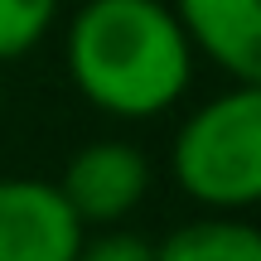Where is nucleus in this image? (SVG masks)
I'll return each instance as SVG.
<instances>
[{
	"label": "nucleus",
	"mask_w": 261,
	"mask_h": 261,
	"mask_svg": "<svg viewBox=\"0 0 261 261\" xmlns=\"http://www.w3.org/2000/svg\"><path fill=\"white\" fill-rule=\"evenodd\" d=\"M63 58L77 97L121 121L169 112L194 83V44L165 0H83Z\"/></svg>",
	"instance_id": "f257e3e1"
},
{
	"label": "nucleus",
	"mask_w": 261,
	"mask_h": 261,
	"mask_svg": "<svg viewBox=\"0 0 261 261\" xmlns=\"http://www.w3.org/2000/svg\"><path fill=\"white\" fill-rule=\"evenodd\" d=\"M174 184L213 213L261 203V83H237L203 102L169 145Z\"/></svg>",
	"instance_id": "f03ea898"
},
{
	"label": "nucleus",
	"mask_w": 261,
	"mask_h": 261,
	"mask_svg": "<svg viewBox=\"0 0 261 261\" xmlns=\"http://www.w3.org/2000/svg\"><path fill=\"white\" fill-rule=\"evenodd\" d=\"M87 223L48 179H0V261H73Z\"/></svg>",
	"instance_id": "7ed1b4c3"
},
{
	"label": "nucleus",
	"mask_w": 261,
	"mask_h": 261,
	"mask_svg": "<svg viewBox=\"0 0 261 261\" xmlns=\"http://www.w3.org/2000/svg\"><path fill=\"white\" fill-rule=\"evenodd\" d=\"M58 189L87 227H112L126 213H136V203L145 198L150 160L130 140H92L68 160Z\"/></svg>",
	"instance_id": "20e7f679"
},
{
	"label": "nucleus",
	"mask_w": 261,
	"mask_h": 261,
	"mask_svg": "<svg viewBox=\"0 0 261 261\" xmlns=\"http://www.w3.org/2000/svg\"><path fill=\"white\" fill-rule=\"evenodd\" d=\"M174 15L194 54L237 83H261V0H174Z\"/></svg>",
	"instance_id": "39448f33"
},
{
	"label": "nucleus",
	"mask_w": 261,
	"mask_h": 261,
	"mask_svg": "<svg viewBox=\"0 0 261 261\" xmlns=\"http://www.w3.org/2000/svg\"><path fill=\"white\" fill-rule=\"evenodd\" d=\"M155 261H261V227L237 213L198 218L155 242Z\"/></svg>",
	"instance_id": "423d86ee"
},
{
	"label": "nucleus",
	"mask_w": 261,
	"mask_h": 261,
	"mask_svg": "<svg viewBox=\"0 0 261 261\" xmlns=\"http://www.w3.org/2000/svg\"><path fill=\"white\" fill-rule=\"evenodd\" d=\"M58 5L63 0H0V63L24 58L29 48L44 44L58 19Z\"/></svg>",
	"instance_id": "0eeeda50"
},
{
	"label": "nucleus",
	"mask_w": 261,
	"mask_h": 261,
	"mask_svg": "<svg viewBox=\"0 0 261 261\" xmlns=\"http://www.w3.org/2000/svg\"><path fill=\"white\" fill-rule=\"evenodd\" d=\"M73 261H155V247H150L145 237H136V232H107V237H97V242L83 237V247H77Z\"/></svg>",
	"instance_id": "6e6552de"
}]
</instances>
